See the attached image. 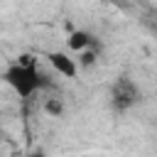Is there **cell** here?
Returning <instances> with one entry per match:
<instances>
[{
	"mask_svg": "<svg viewBox=\"0 0 157 157\" xmlns=\"http://www.w3.org/2000/svg\"><path fill=\"white\" fill-rule=\"evenodd\" d=\"M0 78L20 96V98H32L37 91H42L47 86L44 74L39 71V61L32 54H22L20 59L10 61L5 66V71L0 74Z\"/></svg>",
	"mask_w": 157,
	"mask_h": 157,
	"instance_id": "obj_1",
	"label": "cell"
},
{
	"mask_svg": "<svg viewBox=\"0 0 157 157\" xmlns=\"http://www.w3.org/2000/svg\"><path fill=\"white\" fill-rule=\"evenodd\" d=\"M140 86L130 78V76H118L115 81H113V86H110V93H108V98H110V105H113V110H118V113H125V110H130V108H135L137 103H140Z\"/></svg>",
	"mask_w": 157,
	"mask_h": 157,
	"instance_id": "obj_2",
	"label": "cell"
},
{
	"mask_svg": "<svg viewBox=\"0 0 157 157\" xmlns=\"http://www.w3.org/2000/svg\"><path fill=\"white\" fill-rule=\"evenodd\" d=\"M47 59H49V64H52V69L59 74V76H64V78H74L76 74H78V64H76V59H71L66 52H49L47 54Z\"/></svg>",
	"mask_w": 157,
	"mask_h": 157,
	"instance_id": "obj_3",
	"label": "cell"
},
{
	"mask_svg": "<svg viewBox=\"0 0 157 157\" xmlns=\"http://www.w3.org/2000/svg\"><path fill=\"white\" fill-rule=\"evenodd\" d=\"M66 44H69V49H71V52L81 54V52H86V49H93L96 39H93V34H91V32H86V29H74V32L69 34Z\"/></svg>",
	"mask_w": 157,
	"mask_h": 157,
	"instance_id": "obj_4",
	"label": "cell"
},
{
	"mask_svg": "<svg viewBox=\"0 0 157 157\" xmlns=\"http://www.w3.org/2000/svg\"><path fill=\"white\" fill-rule=\"evenodd\" d=\"M98 61V52L96 49H86V52H81L78 54V59H76V64H78V69L83 66V69H88V66H93Z\"/></svg>",
	"mask_w": 157,
	"mask_h": 157,
	"instance_id": "obj_5",
	"label": "cell"
},
{
	"mask_svg": "<svg viewBox=\"0 0 157 157\" xmlns=\"http://www.w3.org/2000/svg\"><path fill=\"white\" fill-rule=\"evenodd\" d=\"M44 110L52 115V118H59L64 113V101L61 98H47L44 101Z\"/></svg>",
	"mask_w": 157,
	"mask_h": 157,
	"instance_id": "obj_6",
	"label": "cell"
},
{
	"mask_svg": "<svg viewBox=\"0 0 157 157\" xmlns=\"http://www.w3.org/2000/svg\"><path fill=\"white\" fill-rule=\"evenodd\" d=\"M25 157H47L44 152H29V155H25Z\"/></svg>",
	"mask_w": 157,
	"mask_h": 157,
	"instance_id": "obj_7",
	"label": "cell"
}]
</instances>
